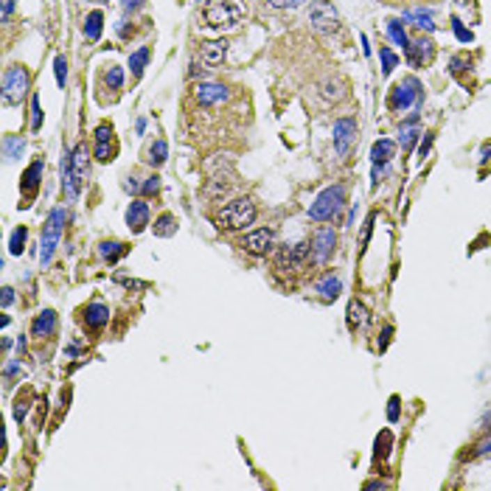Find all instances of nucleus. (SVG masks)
<instances>
[{"label": "nucleus", "instance_id": "1", "mask_svg": "<svg viewBox=\"0 0 491 491\" xmlns=\"http://www.w3.org/2000/svg\"><path fill=\"white\" fill-rule=\"evenodd\" d=\"M253 222H256V205L250 196H233V200L219 211L222 231H244Z\"/></svg>", "mask_w": 491, "mask_h": 491}, {"label": "nucleus", "instance_id": "2", "mask_svg": "<svg viewBox=\"0 0 491 491\" xmlns=\"http://www.w3.org/2000/svg\"><path fill=\"white\" fill-rule=\"evenodd\" d=\"M343 205H345V185H332L312 203L309 217L315 222H329V219H334L343 211Z\"/></svg>", "mask_w": 491, "mask_h": 491}, {"label": "nucleus", "instance_id": "3", "mask_svg": "<svg viewBox=\"0 0 491 491\" xmlns=\"http://www.w3.org/2000/svg\"><path fill=\"white\" fill-rule=\"evenodd\" d=\"M65 208H54L45 228H42V242H40V264L48 267L51 258H54V250L59 244V236H62V228H65Z\"/></svg>", "mask_w": 491, "mask_h": 491}, {"label": "nucleus", "instance_id": "4", "mask_svg": "<svg viewBox=\"0 0 491 491\" xmlns=\"http://www.w3.org/2000/svg\"><path fill=\"white\" fill-rule=\"evenodd\" d=\"M29 93V70L23 65H15L3 76V98L6 104H20Z\"/></svg>", "mask_w": 491, "mask_h": 491}, {"label": "nucleus", "instance_id": "5", "mask_svg": "<svg viewBox=\"0 0 491 491\" xmlns=\"http://www.w3.org/2000/svg\"><path fill=\"white\" fill-rule=\"evenodd\" d=\"M309 23L320 31V34H334L340 29V15L329 0H315L309 6Z\"/></svg>", "mask_w": 491, "mask_h": 491}, {"label": "nucleus", "instance_id": "6", "mask_svg": "<svg viewBox=\"0 0 491 491\" xmlns=\"http://www.w3.org/2000/svg\"><path fill=\"white\" fill-rule=\"evenodd\" d=\"M205 23L208 26H214V29H222V26H233L239 17H242V12H239V6H233L231 0H208L205 3Z\"/></svg>", "mask_w": 491, "mask_h": 491}, {"label": "nucleus", "instance_id": "7", "mask_svg": "<svg viewBox=\"0 0 491 491\" xmlns=\"http://www.w3.org/2000/svg\"><path fill=\"white\" fill-rule=\"evenodd\" d=\"M421 98V84H419V79H405V81H399L396 87L390 90V95H387V107L390 110H407L410 104H416Z\"/></svg>", "mask_w": 491, "mask_h": 491}, {"label": "nucleus", "instance_id": "8", "mask_svg": "<svg viewBox=\"0 0 491 491\" xmlns=\"http://www.w3.org/2000/svg\"><path fill=\"white\" fill-rule=\"evenodd\" d=\"M334 247H337V233L332 225H323L315 231L312 236V256L318 264H326L332 256H334Z\"/></svg>", "mask_w": 491, "mask_h": 491}, {"label": "nucleus", "instance_id": "9", "mask_svg": "<svg viewBox=\"0 0 491 491\" xmlns=\"http://www.w3.org/2000/svg\"><path fill=\"white\" fill-rule=\"evenodd\" d=\"M118 152V143H116V132L110 124H98L95 130V160L102 163H110Z\"/></svg>", "mask_w": 491, "mask_h": 491}, {"label": "nucleus", "instance_id": "10", "mask_svg": "<svg viewBox=\"0 0 491 491\" xmlns=\"http://www.w3.org/2000/svg\"><path fill=\"white\" fill-rule=\"evenodd\" d=\"M242 247L253 256H267L272 250V231L270 228H258V231H250L242 242Z\"/></svg>", "mask_w": 491, "mask_h": 491}, {"label": "nucleus", "instance_id": "11", "mask_svg": "<svg viewBox=\"0 0 491 491\" xmlns=\"http://www.w3.org/2000/svg\"><path fill=\"white\" fill-rule=\"evenodd\" d=\"M306 253H309V247H306V244H295V247H289V244H283V247L278 250V258H275V267H278V270H298V267L304 264V258H306Z\"/></svg>", "mask_w": 491, "mask_h": 491}, {"label": "nucleus", "instance_id": "12", "mask_svg": "<svg viewBox=\"0 0 491 491\" xmlns=\"http://www.w3.org/2000/svg\"><path fill=\"white\" fill-rule=\"evenodd\" d=\"M354 135H357V121L354 118L334 121V146H337V155H348V149L354 143Z\"/></svg>", "mask_w": 491, "mask_h": 491}, {"label": "nucleus", "instance_id": "13", "mask_svg": "<svg viewBox=\"0 0 491 491\" xmlns=\"http://www.w3.org/2000/svg\"><path fill=\"white\" fill-rule=\"evenodd\" d=\"M432 54H435V45L430 37H419L413 45H407V59L410 65L421 68V65H430L432 62Z\"/></svg>", "mask_w": 491, "mask_h": 491}, {"label": "nucleus", "instance_id": "14", "mask_svg": "<svg viewBox=\"0 0 491 491\" xmlns=\"http://www.w3.org/2000/svg\"><path fill=\"white\" fill-rule=\"evenodd\" d=\"M225 54H228V42H225V40L203 42V48H200V65H205V68H217V65H222Z\"/></svg>", "mask_w": 491, "mask_h": 491}, {"label": "nucleus", "instance_id": "15", "mask_svg": "<svg viewBox=\"0 0 491 491\" xmlns=\"http://www.w3.org/2000/svg\"><path fill=\"white\" fill-rule=\"evenodd\" d=\"M127 225H130L132 233H141L149 225V205L143 200L130 203V208H127Z\"/></svg>", "mask_w": 491, "mask_h": 491}, {"label": "nucleus", "instance_id": "16", "mask_svg": "<svg viewBox=\"0 0 491 491\" xmlns=\"http://www.w3.org/2000/svg\"><path fill=\"white\" fill-rule=\"evenodd\" d=\"M54 332H56V315H54L51 309L40 312V315L34 318V323H31V337L42 340V337H51Z\"/></svg>", "mask_w": 491, "mask_h": 491}, {"label": "nucleus", "instance_id": "17", "mask_svg": "<svg viewBox=\"0 0 491 491\" xmlns=\"http://www.w3.org/2000/svg\"><path fill=\"white\" fill-rule=\"evenodd\" d=\"M40 177H42V160H34L29 169H26V174H23V180H20V188H23V194L31 196L37 194V188H40Z\"/></svg>", "mask_w": 491, "mask_h": 491}, {"label": "nucleus", "instance_id": "18", "mask_svg": "<svg viewBox=\"0 0 491 491\" xmlns=\"http://www.w3.org/2000/svg\"><path fill=\"white\" fill-rule=\"evenodd\" d=\"M107 320H110V309H107L104 304H90V306L84 309V323H87V329H102Z\"/></svg>", "mask_w": 491, "mask_h": 491}, {"label": "nucleus", "instance_id": "19", "mask_svg": "<svg viewBox=\"0 0 491 491\" xmlns=\"http://www.w3.org/2000/svg\"><path fill=\"white\" fill-rule=\"evenodd\" d=\"M102 23H104V15L102 12H90L87 20H84V37L90 42H95L98 37H102Z\"/></svg>", "mask_w": 491, "mask_h": 491}, {"label": "nucleus", "instance_id": "20", "mask_svg": "<svg viewBox=\"0 0 491 491\" xmlns=\"http://www.w3.org/2000/svg\"><path fill=\"white\" fill-rule=\"evenodd\" d=\"M87 146L84 143H79L76 146V152H73V171H76V180H79V185L84 182V177H87Z\"/></svg>", "mask_w": 491, "mask_h": 491}, {"label": "nucleus", "instance_id": "21", "mask_svg": "<svg viewBox=\"0 0 491 491\" xmlns=\"http://www.w3.org/2000/svg\"><path fill=\"white\" fill-rule=\"evenodd\" d=\"M393 152H396L393 141H376L373 149H371V157H373V163L379 166V163H387V160L393 157Z\"/></svg>", "mask_w": 491, "mask_h": 491}, {"label": "nucleus", "instance_id": "22", "mask_svg": "<svg viewBox=\"0 0 491 491\" xmlns=\"http://www.w3.org/2000/svg\"><path fill=\"white\" fill-rule=\"evenodd\" d=\"M365 323H368L365 306H362L359 301H351V304H348V326H351V329H362Z\"/></svg>", "mask_w": 491, "mask_h": 491}, {"label": "nucleus", "instance_id": "23", "mask_svg": "<svg viewBox=\"0 0 491 491\" xmlns=\"http://www.w3.org/2000/svg\"><path fill=\"white\" fill-rule=\"evenodd\" d=\"M340 289H343V283H340V278H334V275H329L323 283H320V298L323 301H334L337 295H340Z\"/></svg>", "mask_w": 491, "mask_h": 491}, {"label": "nucleus", "instance_id": "24", "mask_svg": "<svg viewBox=\"0 0 491 491\" xmlns=\"http://www.w3.org/2000/svg\"><path fill=\"white\" fill-rule=\"evenodd\" d=\"M155 233L157 236H174L177 233V219L171 214H163L157 222H155Z\"/></svg>", "mask_w": 491, "mask_h": 491}, {"label": "nucleus", "instance_id": "25", "mask_svg": "<svg viewBox=\"0 0 491 491\" xmlns=\"http://www.w3.org/2000/svg\"><path fill=\"white\" fill-rule=\"evenodd\" d=\"M146 62H149V48H141V51H135V54L130 56V68H132V76H135V79L143 73Z\"/></svg>", "mask_w": 491, "mask_h": 491}, {"label": "nucleus", "instance_id": "26", "mask_svg": "<svg viewBox=\"0 0 491 491\" xmlns=\"http://www.w3.org/2000/svg\"><path fill=\"white\" fill-rule=\"evenodd\" d=\"M166 155H169L166 143H163V141H155V143L149 146V152H146V160H149L152 166H160V163H166Z\"/></svg>", "mask_w": 491, "mask_h": 491}, {"label": "nucleus", "instance_id": "27", "mask_svg": "<svg viewBox=\"0 0 491 491\" xmlns=\"http://www.w3.org/2000/svg\"><path fill=\"white\" fill-rule=\"evenodd\" d=\"M124 253H127V244H121V242H102V256L107 261H118Z\"/></svg>", "mask_w": 491, "mask_h": 491}, {"label": "nucleus", "instance_id": "28", "mask_svg": "<svg viewBox=\"0 0 491 491\" xmlns=\"http://www.w3.org/2000/svg\"><path fill=\"white\" fill-rule=\"evenodd\" d=\"M387 31H390L393 42L402 45V48H407V34H405V29H402V20H387Z\"/></svg>", "mask_w": 491, "mask_h": 491}, {"label": "nucleus", "instance_id": "29", "mask_svg": "<svg viewBox=\"0 0 491 491\" xmlns=\"http://www.w3.org/2000/svg\"><path fill=\"white\" fill-rule=\"evenodd\" d=\"M104 81H107V87H110V90H121V81H124L121 68H118V65H110V70L104 73Z\"/></svg>", "mask_w": 491, "mask_h": 491}, {"label": "nucleus", "instance_id": "30", "mask_svg": "<svg viewBox=\"0 0 491 491\" xmlns=\"http://www.w3.org/2000/svg\"><path fill=\"white\" fill-rule=\"evenodd\" d=\"M26 236H29V231H26V228H17V231L12 233V239H9V250H12L15 256H20V253H23V244H26Z\"/></svg>", "mask_w": 491, "mask_h": 491}, {"label": "nucleus", "instance_id": "31", "mask_svg": "<svg viewBox=\"0 0 491 491\" xmlns=\"http://www.w3.org/2000/svg\"><path fill=\"white\" fill-rule=\"evenodd\" d=\"M387 6H399V9H413V6H424V3H438V0H382Z\"/></svg>", "mask_w": 491, "mask_h": 491}, {"label": "nucleus", "instance_id": "32", "mask_svg": "<svg viewBox=\"0 0 491 491\" xmlns=\"http://www.w3.org/2000/svg\"><path fill=\"white\" fill-rule=\"evenodd\" d=\"M379 54H382V65H384L382 70H384V76H387V73H390L393 68H396V54H393L390 48H384V45L379 48Z\"/></svg>", "mask_w": 491, "mask_h": 491}, {"label": "nucleus", "instance_id": "33", "mask_svg": "<svg viewBox=\"0 0 491 491\" xmlns=\"http://www.w3.org/2000/svg\"><path fill=\"white\" fill-rule=\"evenodd\" d=\"M54 70H56V84L65 87V76H68V62H65V56H56V59H54Z\"/></svg>", "mask_w": 491, "mask_h": 491}, {"label": "nucleus", "instance_id": "34", "mask_svg": "<svg viewBox=\"0 0 491 491\" xmlns=\"http://www.w3.org/2000/svg\"><path fill=\"white\" fill-rule=\"evenodd\" d=\"M390 441H393V438H390V432H387V430H384V432L376 438V458H379V455L384 458V455L390 452Z\"/></svg>", "mask_w": 491, "mask_h": 491}, {"label": "nucleus", "instance_id": "35", "mask_svg": "<svg viewBox=\"0 0 491 491\" xmlns=\"http://www.w3.org/2000/svg\"><path fill=\"white\" fill-rule=\"evenodd\" d=\"M31 113H34V121H31V130L37 132V130L42 127V113H40V98H37V95L31 98Z\"/></svg>", "mask_w": 491, "mask_h": 491}, {"label": "nucleus", "instance_id": "36", "mask_svg": "<svg viewBox=\"0 0 491 491\" xmlns=\"http://www.w3.org/2000/svg\"><path fill=\"white\" fill-rule=\"evenodd\" d=\"M474 455H477V458H485V455H491V432H488V435H485V438H483V441L474 446Z\"/></svg>", "mask_w": 491, "mask_h": 491}, {"label": "nucleus", "instance_id": "37", "mask_svg": "<svg viewBox=\"0 0 491 491\" xmlns=\"http://www.w3.org/2000/svg\"><path fill=\"white\" fill-rule=\"evenodd\" d=\"M157 188H160V177H157V174L146 177V182H143V194H157Z\"/></svg>", "mask_w": 491, "mask_h": 491}, {"label": "nucleus", "instance_id": "38", "mask_svg": "<svg viewBox=\"0 0 491 491\" xmlns=\"http://www.w3.org/2000/svg\"><path fill=\"white\" fill-rule=\"evenodd\" d=\"M272 6H278V9H298L304 0H270Z\"/></svg>", "mask_w": 491, "mask_h": 491}, {"label": "nucleus", "instance_id": "39", "mask_svg": "<svg viewBox=\"0 0 491 491\" xmlns=\"http://www.w3.org/2000/svg\"><path fill=\"white\" fill-rule=\"evenodd\" d=\"M387 419H390V421H396V419H399V399H396V396L390 399V407H387Z\"/></svg>", "mask_w": 491, "mask_h": 491}, {"label": "nucleus", "instance_id": "40", "mask_svg": "<svg viewBox=\"0 0 491 491\" xmlns=\"http://www.w3.org/2000/svg\"><path fill=\"white\" fill-rule=\"evenodd\" d=\"M452 23H455V31H458V37H460L463 42H466V40H471V34H469V31L460 26V20H452Z\"/></svg>", "mask_w": 491, "mask_h": 491}, {"label": "nucleus", "instance_id": "41", "mask_svg": "<svg viewBox=\"0 0 491 491\" xmlns=\"http://www.w3.org/2000/svg\"><path fill=\"white\" fill-rule=\"evenodd\" d=\"M6 146H9V157H15V152H17V149H23V141L9 138V141H6Z\"/></svg>", "mask_w": 491, "mask_h": 491}, {"label": "nucleus", "instance_id": "42", "mask_svg": "<svg viewBox=\"0 0 491 491\" xmlns=\"http://www.w3.org/2000/svg\"><path fill=\"white\" fill-rule=\"evenodd\" d=\"M12 301H15V289H12V286H6V289H3V306H9Z\"/></svg>", "mask_w": 491, "mask_h": 491}, {"label": "nucleus", "instance_id": "43", "mask_svg": "<svg viewBox=\"0 0 491 491\" xmlns=\"http://www.w3.org/2000/svg\"><path fill=\"white\" fill-rule=\"evenodd\" d=\"M141 3H143V0H124V9H127V12H132V9H138Z\"/></svg>", "mask_w": 491, "mask_h": 491}, {"label": "nucleus", "instance_id": "44", "mask_svg": "<svg viewBox=\"0 0 491 491\" xmlns=\"http://www.w3.org/2000/svg\"><path fill=\"white\" fill-rule=\"evenodd\" d=\"M12 9H15V0H3V17H9Z\"/></svg>", "mask_w": 491, "mask_h": 491}]
</instances>
